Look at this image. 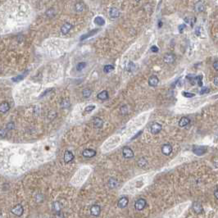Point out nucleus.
Wrapping results in <instances>:
<instances>
[{
    "instance_id": "nucleus-7",
    "label": "nucleus",
    "mask_w": 218,
    "mask_h": 218,
    "mask_svg": "<svg viewBox=\"0 0 218 218\" xmlns=\"http://www.w3.org/2000/svg\"><path fill=\"white\" fill-rule=\"evenodd\" d=\"M163 60H164V62L167 63V64H171L172 62H175V56L172 53H167L163 57Z\"/></svg>"
},
{
    "instance_id": "nucleus-2",
    "label": "nucleus",
    "mask_w": 218,
    "mask_h": 218,
    "mask_svg": "<svg viewBox=\"0 0 218 218\" xmlns=\"http://www.w3.org/2000/svg\"><path fill=\"white\" fill-rule=\"evenodd\" d=\"M122 153H123V156L125 158H132L134 157V152H133V150L129 148V147H125L122 150Z\"/></svg>"
},
{
    "instance_id": "nucleus-26",
    "label": "nucleus",
    "mask_w": 218,
    "mask_h": 218,
    "mask_svg": "<svg viewBox=\"0 0 218 218\" xmlns=\"http://www.w3.org/2000/svg\"><path fill=\"white\" fill-rule=\"evenodd\" d=\"M147 164H148V162L144 158H141L138 161V165L140 167H144L145 166H147Z\"/></svg>"
},
{
    "instance_id": "nucleus-33",
    "label": "nucleus",
    "mask_w": 218,
    "mask_h": 218,
    "mask_svg": "<svg viewBox=\"0 0 218 218\" xmlns=\"http://www.w3.org/2000/svg\"><path fill=\"white\" fill-rule=\"evenodd\" d=\"M209 91H210V89H209L208 88L203 87V88H202V89H201L200 94H205V93H209Z\"/></svg>"
},
{
    "instance_id": "nucleus-37",
    "label": "nucleus",
    "mask_w": 218,
    "mask_h": 218,
    "mask_svg": "<svg viewBox=\"0 0 218 218\" xmlns=\"http://www.w3.org/2000/svg\"><path fill=\"white\" fill-rule=\"evenodd\" d=\"M213 67L215 68L216 71H218V62H217V61H216V62L213 63Z\"/></svg>"
},
{
    "instance_id": "nucleus-16",
    "label": "nucleus",
    "mask_w": 218,
    "mask_h": 218,
    "mask_svg": "<svg viewBox=\"0 0 218 218\" xmlns=\"http://www.w3.org/2000/svg\"><path fill=\"white\" fill-rule=\"evenodd\" d=\"M189 122H190V120L188 118V117L184 116V117H181V119L180 120L179 125L180 127H184V126H186L187 125H189Z\"/></svg>"
},
{
    "instance_id": "nucleus-41",
    "label": "nucleus",
    "mask_w": 218,
    "mask_h": 218,
    "mask_svg": "<svg viewBox=\"0 0 218 218\" xmlns=\"http://www.w3.org/2000/svg\"><path fill=\"white\" fill-rule=\"evenodd\" d=\"M141 134H142V131H139V133L137 134L136 135H135V136H134V137L132 138V139H136V138H137V137H138V136L139 135H141Z\"/></svg>"
},
{
    "instance_id": "nucleus-20",
    "label": "nucleus",
    "mask_w": 218,
    "mask_h": 218,
    "mask_svg": "<svg viewBox=\"0 0 218 218\" xmlns=\"http://www.w3.org/2000/svg\"><path fill=\"white\" fill-rule=\"evenodd\" d=\"M97 97H98V99H101V100H106V99H107V98H108V94H107V92L106 90H103V91H102V92H101V93L98 94Z\"/></svg>"
},
{
    "instance_id": "nucleus-32",
    "label": "nucleus",
    "mask_w": 218,
    "mask_h": 218,
    "mask_svg": "<svg viewBox=\"0 0 218 218\" xmlns=\"http://www.w3.org/2000/svg\"><path fill=\"white\" fill-rule=\"evenodd\" d=\"M195 80L198 81V85L202 87V86H203V82H202V75H200V76H197V77L195 78Z\"/></svg>"
},
{
    "instance_id": "nucleus-14",
    "label": "nucleus",
    "mask_w": 218,
    "mask_h": 218,
    "mask_svg": "<svg viewBox=\"0 0 218 218\" xmlns=\"http://www.w3.org/2000/svg\"><path fill=\"white\" fill-rule=\"evenodd\" d=\"M109 15H110L112 18H114V19L117 18L120 16V11L117 9L116 7H112V8H111L110 12H109Z\"/></svg>"
},
{
    "instance_id": "nucleus-3",
    "label": "nucleus",
    "mask_w": 218,
    "mask_h": 218,
    "mask_svg": "<svg viewBox=\"0 0 218 218\" xmlns=\"http://www.w3.org/2000/svg\"><path fill=\"white\" fill-rule=\"evenodd\" d=\"M193 210H194V212L197 214L202 213L203 212V206L201 204V203H199V202L193 203Z\"/></svg>"
},
{
    "instance_id": "nucleus-38",
    "label": "nucleus",
    "mask_w": 218,
    "mask_h": 218,
    "mask_svg": "<svg viewBox=\"0 0 218 218\" xmlns=\"http://www.w3.org/2000/svg\"><path fill=\"white\" fill-rule=\"evenodd\" d=\"M214 195H215V198L217 199L218 198V190H217V187H216V189L214 191Z\"/></svg>"
},
{
    "instance_id": "nucleus-12",
    "label": "nucleus",
    "mask_w": 218,
    "mask_h": 218,
    "mask_svg": "<svg viewBox=\"0 0 218 218\" xmlns=\"http://www.w3.org/2000/svg\"><path fill=\"white\" fill-rule=\"evenodd\" d=\"M128 203H129L128 198L126 197H122L118 200V203H117V204H118V207L120 208H125V207L127 206Z\"/></svg>"
},
{
    "instance_id": "nucleus-15",
    "label": "nucleus",
    "mask_w": 218,
    "mask_h": 218,
    "mask_svg": "<svg viewBox=\"0 0 218 218\" xmlns=\"http://www.w3.org/2000/svg\"><path fill=\"white\" fill-rule=\"evenodd\" d=\"M71 28H72V26L70 23H66L62 26V27L61 29V31H62V33L63 35H66L71 30Z\"/></svg>"
},
{
    "instance_id": "nucleus-35",
    "label": "nucleus",
    "mask_w": 218,
    "mask_h": 218,
    "mask_svg": "<svg viewBox=\"0 0 218 218\" xmlns=\"http://www.w3.org/2000/svg\"><path fill=\"white\" fill-rule=\"evenodd\" d=\"M151 51L153 52V53H157V52L159 51V48H158L157 46L153 45V47H151Z\"/></svg>"
},
{
    "instance_id": "nucleus-30",
    "label": "nucleus",
    "mask_w": 218,
    "mask_h": 218,
    "mask_svg": "<svg viewBox=\"0 0 218 218\" xmlns=\"http://www.w3.org/2000/svg\"><path fill=\"white\" fill-rule=\"evenodd\" d=\"M182 95L186 97V98H193L195 96V94L194 93H189V92H183L182 93Z\"/></svg>"
},
{
    "instance_id": "nucleus-39",
    "label": "nucleus",
    "mask_w": 218,
    "mask_h": 218,
    "mask_svg": "<svg viewBox=\"0 0 218 218\" xmlns=\"http://www.w3.org/2000/svg\"><path fill=\"white\" fill-rule=\"evenodd\" d=\"M195 34H196L197 35H200V27H197V28H196Z\"/></svg>"
},
{
    "instance_id": "nucleus-40",
    "label": "nucleus",
    "mask_w": 218,
    "mask_h": 218,
    "mask_svg": "<svg viewBox=\"0 0 218 218\" xmlns=\"http://www.w3.org/2000/svg\"><path fill=\"white\" fill-rule=\"evenodd\" d=\"M214 85H218V77L217 76H216L214 78Z\"/></svg>"
},
{
    "instance_id": "nucleus-24",
    "label": "nucleus",
    "mask_w": 218,
    "mask_h": 218,
    "mask_svg": "<svg viewBox=\"0 0 218 218\" xmlns=\"http://www.w3.org/2000/svg\"><path fill=\"white\" fill-rule=\"evenodd\" d=\"M91 94H92V91L89 89H84L82 91V95H83L84 98H89V97H90Z\"/></svg>"
},
{
    "instance_id": "nucleus-21",
    "label": "nucleus",
    "mask_w": 218,
    "mask_h": 218,
    "mask_svg": "<svg viewBox=\"0 0 218 218\" xmlns=\"http://www.w3.org/2000/svg\"><path fill=\"white\" fill-rule=\"evenodd\" d=\"M97 31H98V29L90 31L89 33H87V34L82 35V36L80 37V40H84V39H87V38H89V37H90V36H93L94 35H95V34H96Z\"/></svg>"
},
{
    "instance_id": "nucleus-4",
    "label": "nucleus",
    "mask_w": 218,
    "mask_h": 218,
    "mask_svg": "<svg viewBox=\"0 0 218 218\" xmlns=\"http://www.w3.org/2000/svg\"><path fill=\"white\" fill-rule=\"evenodd\" d=\"M12 212L16 215V216H20L22 215L23 213V207L21 204H17V205H16L12 209Z\"/></svg>"
},
{
    "instance_id": "nucleus-29",
    "label": "nucleus",
    "mask_w": 218,
    "mask_h": 218,
    "mask_svg": "<svg viewBox=\"0 0 218 218\" xmlns=\"http://www.w3.org/2000/svg\"><path fill=\"white\" fill-rule=\"evenodd\" d=\"M86 66V63L85 62H80L76 65V70L77 71H81L83 70Z\"/></svg>"
},
{
    "instance_id": "nucleus-36",
    "label": "nucleus",
    "mask_w": 218,
    "mask_h": 218,
    "mask_svg": "<svg viewBox=\"0 0 218 218\" xmlns=\"http://www.w3.org/2000/svg\"><path fill=\"white\" fill-rule=\"evenodd\" d=\"M186 28V26L185 25H180V26H179V31H180V33H183V30H184Z\"/></svg>"
},
{
    "instance_id": "nucleus-11",
    "label": "nucleus",
    "mask_w": 218,
    "mask_h": 218,
    "mask_svg": "<svg viewBox=\"0 0 218 218\" xmlns=\"http://www.w3.org/2000/svg\"><path fill=\"white\" fill-rule=\"evenodd\" d=\"M159 83V80L157 78V76L156 75H151L148 79V85L150 86H153V87H155L158 85Z\"/></svg>"
},
{
    "instance_id": "nucleus-18",
    "label": "nucleus",
    "mask_w": 218,
    "mask_h": 218,
    "mask_svg": "<svg viewBox=\"0 0 218 218\" xmlns=\"http://www.w3.org/2000/svg\"><path fill=\"white\" fill-rule=\"evenodd\" d=\"M94 125L96 128H101L103 125V121L99 117H96L94 121Z\"/></svg>"
},
{
    "instance_id": "nucleus-9",
    "label": "nucleus",
    "mask_w": 218,
    "mask_h": 218,
    "mask_svg": "<svg viewBox=\"0 0 218 218\" xmlns=\"http://www.w3.org/2000/svg\"><path fill=\"white\" fill-rule=\"evenodd\" d=\"M193 151H194V153L195 154L200 156V155H203L206 153L207 148L205 147H202V146H194Z\"/></svg>"
},
{
    "instance_id": "nucleus-5",
    "label": "nucleus",
    "mask_w": 218,
    "mask_h": 218,
    "mask_svg": "<svg viewBox=\"0 0 218 218\" xmlns=\"http://www.w3.org/2000/svg\"><path fill=\"white\" fill-rule=\"evenodd\" d=\"M101 212V207L98 205H93L90 208V214L93 216H98Z\"/></svg>"
},
{
    "instance_id": "nucleus-1",
    "label": "nucleus",
    "mask_w": 218,
    "mask_h": 218,
    "mask_svg": "<svg viewBox=\"0 0 218 218\" xmlns=\"http://www.w3.org/2000/svg\"><path fill=\"white\" fill-rule=\"evenodd\" d=\"M146 204H147V202H146L145 199L139 198L138 200H136V202L135 203V207L138 211H142L146 207Z\"/></svg>"
},
{
    "instance_id": "nucleus-19",
    "label": "nucleus",
    "mask_w": 218,
    "mask_h": 218,
    "mask_svg": "<svg viewBox=\"0 0 218 218\" xmlns=\"http://www.w3.org/2000/svg\"><path fill=\"white\" fill-rule=\"evenodd\" d=\"M62 208V204H61L59 202H55V203H53V210L54 212H61Z\"/></svg>"
},
{
    "instance_id": "nucleus-17",
    "label": "nucleus",
    "mask_w": 218,
    "mask_h": 218,
    "mask_svg": "<svg viewBox=\"0 0 218 218\" xmlns=\"http://www.w3.org/2000/svg\"><path fill=\"white\" fill-rule=\"evenodd\" d=\"M94 24L98 25V26H103L105 25V21L102 16H96L94 20Z\"/></svg>"
},
{
    "instance_id": "nucleus-13",
    "label": "nucleus",
    "mask_w": 218,
    "mask_h": 218,
    "mask_svg": "<svg viewBox=\"0 0 218 218\" xmlns=\"http://www.w3.org/2000/svg\"><path fill=\"white\" fill-rule=\"evenodd\" d=\"M74 159V155L71 151H66L64 153V161L66 163H68L71 162Z\"/></svg>"
},
{
    "instance_id": "nucleus-8",
    "label": "nucleus",
    "mask_w": 218,
    "mask_h": 218,
    "mask_svg": "<svg viewBox=\"0 0 218 218\" xmlns=\"http://www.w3.org/2000/svg\"><path fill=\"white\" fill-rule=\"evenodd\" d=\"M162 125L159 124V123H154L151 125V128H150V130H151V133L152 134H157L159 133L161 130H162Z\"/></svg>"
},
{
    "instance_id": "nucleus-23",
    "label": "nucleus",
    "mask_w": 218,
    "mask_h": 218,
    "mask_svg": "<svg viewBox=\"0 0 218 218\" xmlns=\"http://www.w3.org/2000/svg\"><path fill=\"white\" fill-rule=\"evenodd\" d=\"M108 185L110 186V188H112V189L116 188L117 186V181H116V180H115L113 178L110 179V180H109V181H108Z\"/></svg>"
},
{
    "instance_id": "nucleus-10",
    "label": "nucleus",
    "mask_w": 218,
    "mask_h": 218,
    "mask_svg": "<svg viewBox=\"0 0 218 218\" xmlns=\"http://www.w3.org/2000/svg\"><path fill=\"white\" fill-rule=\"evenodd\" d=\"M82 155H83V157H85L90 158V157H93L96 155V152L93 149H85V150L83 151Z\"/></svg>"
},
{
    "instance_id": "nucleus-28",
    "label": "nucleus",
    "mask_w": 218,
    "mask_h": 218,
    "mask_svg": "<svg viewBox=\"0 0 218 218\" xmlns=\"http://www.w3.org/2000/svg\"><path fill=\"white\" fill-rule=\"evenodd\" d=\"M135 70V64L132 62H129V65L127 66V71H134Z\"/></svg>"
},
{
    "instance_id": "nucleus-34",
    "label": "nucleus",
    "mask_w": 218,
    "mask_h": 218,
    "mask_svg": "<svg viewBox=\"0 0 218 218\" xmlns=\"http://www.w3.org/2000/svg\"><path fill=\"white\" fill-rule=\"evenodd\" d=\"M55 218H65V216H64V214L62 212H57L56 213Z\"/></svg>"
},
{
    "instance_id": "nucleus-27",
    "label": "nucleus",
    "mask_w": 218,
    "mask_h": 218,
    "mask_svg": "<svg viewBox=\"0 0 218 218\" xmlns=\"http://www.w3.org/2000/svg\"><path fill=\"white\" fill-rule=\"evenodd\" d=\"M75 10L78 12H80L84 10V5L81 3H78L75 4Z\"/></svg>"
},
{
    "instance_id": "nucleus-6",
    "label": "nucleus",
    "mask_w": 218,
    "mask_h": 218,
    "mask_svg": "<svg viewBox=\"0 0 218 218\" xmlns=\"http://www.w3.org/2000/svg\"><path fill=\"white\" fill-rule=\"evenodd\" d=\"M172 152V146L169 144H164L162 148V153L166 155V156H168Z\"/></svg>"
},
{
    "instance_id": "nucleus-22",
    "label": "nucleus",
    "mask_w": 218,
    "mask_h": 218,
    "mask_svg": "<svg viewBox=\"0 0 218 218\" xmlns=\"http://www.w3.org/2000/svg\"><path fill=\"white\" fill-rule=\"evenodd\" d=\"M9 105H8L7 103H3L0 105V112H6L7 111H8V109H9Z\"/></svg>"
},
{
    "instance_id": "nucleus-25",
    "label": "nucleus",
    "mask_w": 218,
    "mask_h": 218,
    "mask_svg": "<svg viewBox=\"0 0 218 218\" xmlns=\"http://www.w3.org/2000/svg\"><path fill=\"white\" fill-rule=\"evenodd\" d=\"M114 68H115L114 66H112V65H106L103 68V71H104V72L108 73V72H111L112 71H113Z\"/></svg>"
},
{
    "instance_id": "nucleus-31",
    "label": "nucleus",
    "mask_w": 218,
    "mask_h": 218,
    "mask_svg": "<svg viewBox=\"0 0 218 218\" xmlns=\"http://www.w3.org/2000/svg\"><path fill=\"white\" fill-rule=\"evenodd\" d=\"M94 109H95V106H94V105H89V106H88V107H85V111L86 112H92V111H94Z\"/></svg>"
}]
</instances>
